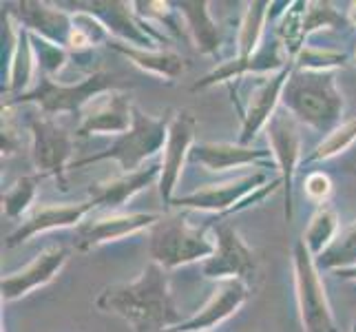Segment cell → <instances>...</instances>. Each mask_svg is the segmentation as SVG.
Instances as JSON below:
<instances>
[{
	"mask_svg": "<svg viewBox=\"0 0 356 332\" xmlns=\"http://www.w3.org/2000/svg\"><path fill=\"white\" fill-rule=\"evenodd\" d=\"M44 175L40 173H31V175H22L18 177L11 187L3 193V213L9 219L22 221L31 211V204L35 200V193H38V184Z\"/></svg>",
	"mask_w": 356,
	"mask_h": 332,
	"instance_id": "f546056e",
	"label": "cell"
},
{
	"mask_svg": "<svg viewBox=\"0 0 356 332\" xmlns=\"http://www.w3.org/2000/svg\"><path fill=\"white\" fill-rule=\"evenodd\" d=\"M95 208L91 202H78V204H38L27 213L18 228L7 237L5 246L7 248H16V246L29 242L31 237L40 235L47 230H60V228H71L80 226L82 219Z\"/></svg>",
	"mask_w": 356,
	"mask_h": 332,
	"instance_id": "ac0fdd59",
	"label": "cell"
},
{
	"mask_svg": "<svg viewBox=\"0 0 356 332\" xmlns=\"http://www.w3.org/2000/svg\"><path fill=\"white\" fill-rule=\"evenodd\" d=\"M354 60H356V52H354Z\"/></svg>",
	"mask_w": 356,
	"mask_h": 332,
	"instance_id": "b9f144b4",
	"label": "cell"
},
{
	"mask_svg": "<svg viewBox=\"0 0 356 332\" xmlns=\"http://www.w3.org/2000/svg\"><path fill=\"white\" fill-rule=\"evenodd\" d=\"M250 297V284L241 279L219 281V286L211 294L202 308L193 317L184 319L181 324L170 328L168 332H211L219 324H224L228 317L235 315Z\"/></svg>",
	"mask_w": 356,
	"mask_h": 332,
	"instance_id": "d6986e66",
	"label": "cell"
},
{
	"mask_svg": "<svg viewBox=\"0 0 356 332\" xmlns=\"http://www.w3.org/2000/svg\"><path fill=\"white\" fill-rule=\"evenodd\" d=\"M305 7L308 3L299 0V3H290L288 9L279 16L275 27V38L284 45V52L288 60L294 65V58L305 47Z\"/></svg>",
	"mask_w": 356,
	"mask_h": 332,
	"instance_id": "83f0119b",
	"label": "cell"
},
{
	"mask_svg": "<svg viewBox=\"0 0 356 332\" xmlns=\"http://www.w3.org/2000/svg\"><path fill=\"white\" fill-rule=\"evenodd\" d=\"M191 162L204 166L211 173H224L239 166H277L273 151L252 149L239 142H195L191 151Z\"/></svg>",
	"mask_w": 356,
	"mask_h": 332,
	"instance_id": "44dd1931",
	"label": "cell"
},
{
	"mask_svg": "<svg viewBox=\"0 0 356 332\" xmlns=\"http://www.w3.org/2000/svg\"><path fill=\"white\" fill-rule=\"evenodd\" d=\"M69 7H76L82 11H89L111 33L115 40L138 47V49H149L155 52L159 45L170 42L166 33L159 31L155 24L146 22L138 16L133 3H120V0H95V3H69Z\"/></svg>",
	"mask_w": 356,
	"mask_h": 332,
	"instance_id": "9c48e42d",
	"label": "cell"
},
{
	"mask_svg": "<svg viewBox=\"0 0 356 332\" xmlns=\"http://www.w3.org/2000/svg\"><path fill=\"white\" fill-rule=\"evenodd\" d=\"M281 106L299 122L330 135L343 118L346 97L337 87V71H305L292 67Z\"/></svg>",
	"mask_w": 356,
	"mask_h": 332,
	"instance_id": "7a4b0ae2",
	"label": "cell"
},
{
	"mask_svg": "<svg viewBox=\"0 0 356 332\" xmlns=\"http://www.w3.org/2000/svg\"><path fill=\"white\" fill-rule=\"evenodd\" d=\"M22 29L33 35L56 42L60 47L69 45L73 29V14L54 3H38V0H22L16 3V9L9 11Z\"/></svg>",
	"mask_w": 356,
	"mask_h": 332,
	"instance_id": "603a6c76",
	"label": "cell"
},
{
	"mask_svg": "<svg viewBox=\"0 0 356 332\" xmlns=\"http://www.w3.org/2000/svg\"><path fill=\"white\" fill-rule=\"evenodd\" d=\"M31 45H33V52H35V63H38V73L47 78H58L60 73L65 71L71 52L67 47H60L56 42H49L40 35H33L31 33Z\"/></svg>",
	"mask_w": 356,
	"mask_h": 332,
	"instance_id": "e575fe53",
	"label": "cell"
},
{
	"mask_svg": "<svg viewBox=\"0 0 356 332\" xmlns=\"http://www.w3.org/2000/svg\"><path fill=\"white\" fill-rule=\"evenodd\" d=\"M350 27L352 24L348 20V14H341L332 3L308 0V7H305V38H310V35L318 29L343 31Z\"/></svg>",
	"mask_w": 356,
	"mask_h": 332,
	"instance_id": "836d02e7",
	"label": "cell"
},
{
	"mask_svg": "<svg viewBox=\"0 0 356 332\" xmlns=\"http://www.w3.org/2000/svg\"><path fill=\"white\" fill-rule=\"evenodd\" d=\"M318 270H341V268H354L356 266V221L348 228L339 232V237L332 242V246L316 257Z\"/></svg>",
	"mask_w": 356,
	"mask_h": 332,
	"instance_id": "d6a6232c",
	"label": "cell"
},
{
	"mask_svg": "<svg viewBox=\"0 0 356 332\" xmlns=\"http://www.w3.org/2000/svg\"><path fill=\"white\" fill-rule=\"evenodd\" d=\"M118 87L115 78L111 73L104 71H91L87 78L80 82L65 84L60 80L38 76L33 89L22 93L18 97H3V106H22L31 104L40 111L42 116H60V113H71V116H82V111L87 109L97 95L106 91H113Z\"/></svg>",
	"mask_w": 356,
	"mask_h": 332,
	"instance_id": "3957f363",
	"label": "cell"
},
{
	"mask_svg": "<svg viewBox=\"0 0 356 332\" xmlns=\"http://www.w3.org/2000/svg\"><path fill=\"white\" fill-rule=\"evenodd\" d=\"M348 20L352 27H356V3H350V9H348Z\"/></svg>",
	"mask_w": 356,
	"mask_h": 332,
	"instance_id": "ab89813d",
	"label": "cell"
},
{
	"mask_svg": "<svg viewBox=\"0 0 356 332\" xmlns=\"http://www.w3.org/2000/svg\"><path fill=\"white\" fill-rule=\"evenodd\" d=\"M332 275H334L337 279L356 281V266H354V268H341V270H332Z\"/></svg>",
	"mask_w": 356,
	"mask_h": 332,
	"instance_id": "f35d334b",
	"label": "cell"
},
{
	"mask_svg": "<svg viewBox=\"0 0 356 332\" xmlns=\"http://www.w3.org/2000/svg\"><path fill=\"white\" fill-rule=\"evenodd\" d=\"M292 67L294 65L277 73H270V76H252L250 78L252 82L243 97L232 95V102H235L241 118V135L237 140L239 144L250 146V142L257 138V133L266 129L270 118L277 113Z\"/></svg>",
	"mask_w": 356,
	"mask_h": 332,
	"instance_id": "30bf717a",
	"label": "cell"
},
{
	"mask_svg": "<svg viewBox=\"0 0 356 332\" xmlns=\"http://www.w3.org/2000/svg\"><path fill=\"white\" fill-rule=\"evenodd\" d=\"M303 195L318 206L327 204L330 195H332V180L323 171H312L303 177Z\"/></svg>",
	"mask_w": 356,
	"mask_h": 332,
	"instance_id": "8d00e7d4",
	"label": "cell"
},
{
	"mask_svg": "<svg viewBox=\"0 0 356 332\" xmlns=\"http://www.w3.org/2000/svg\"><path fill=\"white\" fill-rule=\"evenodd\" d=\"M195 135H197V120L191 111H173L162 155V175H159V198L168 208L175 200V189L179 187L184 166L191 162Z\"/></svg>",
	"mask_w": 356,
	"mask_h": 332,
	"instance_id": "4fadbf2b",
	"label": "cell"
},
{
	"mask_svg": "<svg viewBox=\"0 0 356 332\" xmlns=\"http://www.w3.org/2000/svg\"><path fill=\"white\" fill-rule=\"evenodd\" d=\"M348 60L350 56L346 52H339V49L305 45L299 56L294 58V67L305 71H337L339 67H346Z\"/></svg>",
	"mask_w": 356,
	"mask_h": 332,
	"instance_id": "d590c367",
	"label": "cell"
},
{
	"mask_svg": "<svg viewBox=\"0 0 356 332\" xmlns=\"http://www.w3.org/2000/svg\"><path fill=\"white\" fill-rule=\"evenodd\" d=\"M108 49H113L120 56H124L129 63H133L138 69L151 73V76L159 78V80H166V82H177L184 71H186V58L175 54V52H164V49H155V52H149V49H138V47H131L124 45L120 40H111L106 45Z\"/></svg>",
	"mask_w": 356,
	"mask_h": 332,
	"instance_id": "d4e9b609",
	"label": "cell"
},
{
	"mask_svg": "<svg viewBox=\"0 0 356 332\" xmlns=\"http://www.w3.org/2000/svg\"><path fill=\"white\" fill-rule=\"evenodd\" d=\"M292 268L303 332H339L321 270L316 268L314 257L303 239H297L292 246Z\"/></svg>",
	"mask_w": 356,
	"mask_h": 332,
	"instance_id": "8992f818",
	"label": "cell"
},
{
	"mask_svg": "<svg viewBox=\"0 0 356 332\" xmlns=\"http://www.w3.org/2000/svg\"><path fill=\"white\" fill-rule=\"evenodd\" d=\"M162 175V159L142 166L133 173H122L111 180L95 182L89 187V202L93 208H100L102 213H120L131 198H135L140 191L149 189L151 184Z\"/></svg>",
	"mask_w": 356,
	"mask_h": 332,
	"instance_id": "ffe728a7",
	"label": "cell"
},
{
	"mask_svg": "<svg viewBox=\"0 0 356 332\" xmlns=\"http://www.w3.org/2000/svg\"><path fill=\"white\" fill-rule=\"evenodd\" d=\"M69 262V251L65 246H47L33 260L16 273H9L0 281L3 301H18L33 290L47 286Z\"/></svg>",
	"mask_w": 356,
	"mask_h": 332,
	"instance_id": "e0dca14e",
	"label": "cell"
},
{
	"mask_svg": "<svg viewBox=\"0 0 356 332\" xmlns=\"http://www.w3.org/2000/svg\"><path fill=\"white\" fill-rule=\"evenodd\" d=\"M266 138L273 151L275 164L279 168V177L284 180V191H286V221L290 224L294 215V204H292V180L297 173L301 159V133H299V122L294 120L284 106L277 109V113L270 118L266 125Z\"/></svg>",
	"mask_w": 356,
	"mask_h": 332,
	"instance_id": "7c38bea8",
	"label": "cell"
},
{
	"mask_svg": "<svg viewBox=\"0 0 356 332\" xmlns=\"http://www.w3.org/2000/svg\"><path fill=\"white\" fill-rule=\"evenodd\" d=\"M5 31L11 35V52L7 58V91L3 97H18L33 89L38 80V63H35V52L31 45V33L22 29L14 20V16L3 14Z\"/></svg>",
	"mask_w": 356,
	"mask_h": 332,
	"instance_id": "7402d4cb",
	"label": "cell"
},
{
	"mask_svg": "<svg viewBox=\"0 0 356 332\" xmlns=\"http://www.w3.org/2000/svg\"><path fill=\"white\" fill-rule=\"evenodd\" d=\"M179 14L186 22L188 38L202 56H213L215 60L222 58V29L217 20L211 16V5L206 0H181L175 3Z\"/></svg>",
	"mask_w": 356,
	"mask_h": 332,
	"instance_id": "cb8c5ba5",
	"label": "cell"
},
{
	"mask_svg": "<svg viewBox=\"0 0 356 332\" xmlns=\"http://www.w3.org/2000/svg\"><path fill=\"white\" fill-rule=\"evenodd\" d=\"M206 226L213 230L215 253L202 264L204 277L215 281L241 279L250 284V279L257 273V255L243 242L239 230L228 219H215L213 224Z\"/></svg>",
	"mask_w": 356,
	"mask_h": 332,
	"instance_id": "ba28073f",
	"label": "cell"
},
{
	"mask_svg": "<svg viewBox=\"0 0 356 332\" xmlns=\"http://www.w3.org/2000/svg\"><path fill=\"white\" fill-rule=\"evenodd\" d=\"M95 308L120 317L131 332H168L184 322L170 292L168 270L155 262L129 284L106 286L97 294Z\"/></svg>",
	"mask_w": 356,
	"mask_h": 332,
	"instance_id": "6da1fadb",
	"label": "cell"
},
{
	"mask_svg": "<svg viewBox=\"0 0 356 332\" xmlns=\"http://www.w3.org/2000/svg\"><path fill=\"white\" fill-rule=\"evenodd\" d=\"M341 232V224H339V215L330 204H323L316 208V213L312 215L308 228L303 232V242L308 246V251L312 253V257L316 260L318 255L325 253L332 242L339 237Z\"/></svg>",
	"mask_w": 356,
	"mask_h": 332,
	"instance_id": "f1b7e54d",
	"label": "cell"
},
{
	"mask_svg": "<svg viewBox=\"0 0 356 332\" xmlns=\"http://www.w3.org/2000/svg\"><path fill=\"white\" fill-rule=\"evenodd\" d=\"M270 5L273 3L268 0H254V3L245 5L237 29V49L232 58H250L259 52V47L264 45L266 24L270 20Z\"/></svg>",
	"mask_w": 356,
	"mask_h": 332,
	"instance_id": "484cf974",
	"label": "cell"
},
{
	"mask_svg": "<svg viewBox=\"0 0 356 332\" xmlns=\"http://www.w3.org/2000/svg\"><path fill=\"white\" fill-rule=\"evenodd\" d=\"M138 16L151 24H162L168 31V38L177 40H191L186 31V22H184L179 9L175 3H159V0H149V3H133Z\"/></svg>",
	"mask_w": 356,
	"mask_h": 332,
	"instance_id": "4dcf8cb0",
	"label": "cell"
},
{
	"mask_svg": "<svg viewBox=\"0 0 356 332\" xmlns=\"http://www.w3.org/2000/svg\"><path fill=\"white\" fill-rule=\"evenodd\" d=\"M350 332H356V319H354V326L350 328Z\"/></svg>",
	"mask_w": 356,
	"mask_h": 332,
	"instance_id": "60d3db41",
	"label": "cell"
},
{
	"mask_svg": "<svg viewBox=\"0 0 356 332\" xmlns=\"http://www.w3.org/2000/svg\"><path fill=\"white\" fill-rule=\"evenodd\" d=\"M292 63L288 60L284 45L277 38L266 40L259 52L250 58H230L224 60L222 65H217L211 73H206L202 80L193 84V91H202L208 87H215L217 82H232V80H243L250 76H270V73H277L281 69L290 67Z\"/></svg>",
	"mask_w": 356,
	"mask_h": 332,
	"instance_id": "9a60e30c",
	"label": "cell"
},
{
	"mask_svg": "<svg viewBox=\"0 0 356 332\" xmlns=\"http://www.w3.org/2000/svg\"><path fill=\"white\" fill-rule=\"evenodd\" d=\"M170 120H173V111H168L164 118H155L144 113L140 106H133V125L124 135H120L108 149L71 162L69 168H80L93 162H102V159H115L122 173L140 171L146 159H151L159 151H164Z\"/></svg>",
	"mask_w": 356,
	"mask_h": 332,
	"instance_id": "277c9868",
	"label": "cell"
},
{
	"mask_svg": "<svg viewBox=\"0 0 356 332\" xmlns=\"http://www.w3.org/2000/svg\"><path fill=\"white\" fill-rule=\"evenodd\" d=\"M11 106H3V157H11L20 151L22 138L18 133V125L14 122V113Z\"/></svg>",
	"mask_w": 356,
	"mask_h": 332,
	"instance_id": "74e56055",
	"label": "cell"
},
{
	"mask_svg": "<svg viewBox=\"0 0 356 332\" xmlns=\"http://www.w3.org/2000/svg\"><path fill=\"white\" fill-rule=\"evenodd\" d=\"M162 215L157 213H100L76 228V251L89 253L104 244L127 239L142 230H151Z\"/></svg>",
	"mask_w": 356,
	"mask_h": 332,
	"instance_id": "5bb4252c",
	"label": "cell"
},
{
	"mask_svg": "<svg viewBox=\"0 0 356 332\" xmlns=\"http://www.w3.org/2000/svg\"><path fill=\"white\" fill-rule=\"evenodd\" d=\"M27 125L31 133V162L35 166V173L54 177L60 191L67 193V168L71 166L69 159L76 149L71 133L63 125H58L54 118L42 113H31Z\"/></svg>",
	"mask_w": 356,
	"mask_h": 332,
	"instance_id": "52a82bcc",
	"label": "cell"
},
{
	"mask_svg": "<svg viewBox=\"0 0 356 332\" xmlns=\"http://www.w3.org/2000/svg\"><path fill=\"white\" fill-rule=\"evenodd\" d=\"M215 253V239L208 235V226H193L191 221L170 213L162 215L149 230V255L151 262L164 270H175L193 262H206Z\"/></svg>",
	"mask_w": 356,
	"mask_h": 332,
	"instance_id": "5b68a950",
	"label": "cell"
},
{
	"mask_svg": "<svg viewBox=\"0 0 356 332\" xmlns=\"http://www.w3.org/2000/svg\"><path fill=\"white\" fill-rule=\"evenodd\" d=\"M131 97L118 89L97 95L95 100L82 111L76 138H91V135H124L133 125Z\"/></svg>",
	"mask_w": 356,
	"mask_h": 332,
	"instance_id": "2e32d148",
	"label": "cell"
},
{
	"mask_svg": "<svg viewBox=\"0 0 356 332\" xmlns=\"http://www.w3.org/2000/svg\"><path fill=\"white\" fill-rule=\"evenodd\" d=\"M266 180L268 175L264 171H257V173H248L219 184H206V187L195 189L188 195H175V200L170 202V208L208 211V213H217V219H228L250 193L268 184Z\"/></svg>",
	"mask_w": 356,
	"mask_h": 332,
	"instance_id": "8fae6325",
	"label": "cell"
},
{
	"mask_svg": "<svg viewBox=\"0 0 356 332\" xmlns=\"http://www.w3.org/2000/svg\"><path fill=\"white\" fill-rule=\"evenodd\" d=\"M356 142V116L341 122V125L330 133L325 135V138L318 142L310 155L303 157V166H310L314 162H323V159H332L341 153H346L350 146Z\"/></svg>",
	"mask_w": 356,
	"mask_h": 332,
	"instance_id": "1f68e13d",
	"label": "cell"
},
{
	"mask_svg": "<svg viewBox=\"0 0 356 332\" xmlns=\"http://www.w3.org/2000/svg\"><path fill=\"white\" fill-rule=\"evenodd\" d=\"M71 14H73V29H71L69 45H67V49L71 54L87 56L93 52L95 47L108 45L113 40L108 29L93 14H89V11L73 9Z\"/></svg>",
	"mask_w": 356,
	"mask_h": 332,
	"instance_id": "4316f807",
	"label": "cell"
}]
</instances>
